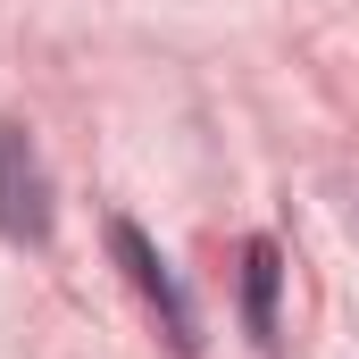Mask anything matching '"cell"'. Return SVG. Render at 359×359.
Segmentation results:
<instances>
[{"label":"cell","mask_w":359,"mask_h":359,"mask_svg":"<svg viewBox=\"0 0 359 359\" xmlns=\"http://www.w3.org/2000/svg\"><path fill=\"white\" fill-rule=\"evenodd\" d=\"M276 243H251L243 251V318H251V334L259 343H276Z\"/></svg>","instance_id":"obj_3"},{"label":"cell","mask_w":359,"mask_h":359,"mask_svg":"<svg viewBox=\"0 0 359 359\" xmlns=\"http://www.w3.org/2000/svg\"><path fill=\"white\" fill-rule=\"evenodd\" d=\"M0 234L8 243H50V168L25 142V126L0 117Z\"/></svg>","instance_id":"obj_1"},{"label":"cell","mask_w":359,"mask_h":359,"mask_svg":"<svg viewBox=\"0 0 359 359\" xmlns=\"http://www.w3.org/2000/svg\"><path fill=\"white\" fill-rule=\"evenodd\" d=\"M109 243H117V259L134 268V284H142V301H151V309L168 318V343H176V351H192V343H201V318H192V301H184V284L168 276V259L151 251V234H142L134 217H117V226H109Z\"/></svg>","instance_id":"obj_2"}]
</instances>
